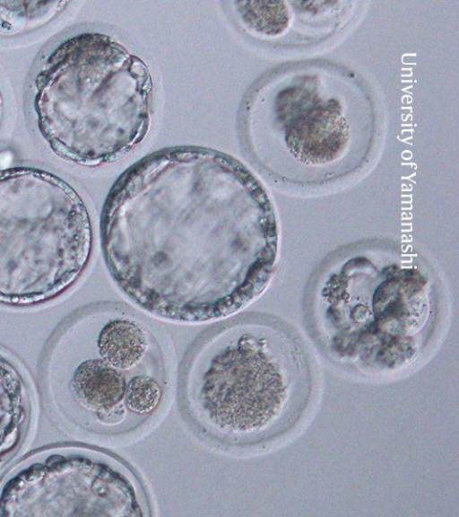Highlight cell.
Masks as SVG:
<instances>
[{
	"label": "cell",
	"mask_w": 459,
	"mask_h": 517,
	"mask_svg": "<svg viewBox=\"0 0 459 517\" xmlns=\"http://www.w3.org/2000/svg\"><path fill=\"white\" fill-rule=\"evenodd\" d=\"M35 83L39 131L63 159L84 166L113 162L147 134L151 73L112 37L87 32L64 40Z\"/></svg>",
	"instance_id": "3"
},
{
	"label": "cell",
	"mask_w": 459,
	"mask_h": 517,
	"mask_svg": "<svg viewBox=\"0 0 459 517\" xmlns=\"http://www.w3.org/2000/svg\"><path fill=\"white\" fill-rule=\"evenodd\" d=\"M24 2H0V33L12 34L21 31L27 22Z\"/></svg>",
	"instance_id": "11"
},
{
	"label": "cell",
	"mask_w": 459,
	"mask_h": 517,
	"mask_svg": "<svg viewBox=\"0 0 459 517\" xmlns=\"http://www.w3.org/2000/svg\"><path fill=\"white\" fill-rule=\"evenodd\" d=\"M329 107L310 110L295 121L288 131L293 130L295 140L290 145L303 159L322 163L335 157L343 136L342 122Z\"/></svg>",
	"instance_id": "9"
},
{
	"label": "cell",
	"mask_w": 459,
	"mask_h": 517,
	"mask_svg": "<svg viewBox=\"0 0 459 517\" xmlns=\"http://www.w3.org/2000/svg\"><path fill=\"white\" fill-rule=\"evenodd\" d=\"M92 224L82 197L31 167L0 171V303L31 306L72 287L90 261Z\"/></svg>",
	"instance_id": "5"
},
{
	"label": "cell",
	"mask_w": 459,
	"mask_h": 517,
	"mask_svg": "<svg viewBox=\"0 0 459 517\" xmlns=\"http://www.w3.org/2000/svg\"><path fill=\"white\" fill-rule=\"evenodd\" d=\"M107 268L134 304L177 322L234 314L267 286L279 229L255 176L200 146L152 153L125 171L100 219Z\"/></svg>",
	"instance_id": "1"
},
{
	"label": "cell",
	"mask_w": 459,
	"mask_h": 517,
	"mask_svg": "<svg viewBox=\"0 0 459 517\" xmlns=\"http://www.w3.org/2000/svg\"><path fill=\"white\" fill-rule=\"evenodd\" d=\"M143 486L123 460L86 447L36 453L0 484V516H145Z\"/></svg>",
	"instance_id": "7"
},
{
	"label": "cell",
	"mask_w": 459,
	"mask_h": 517,
	"mask_svg": "<svg viewBox=\"0 0 459 517\" xmlns=\"http://www.w3.org/2000/svg\"><path fill=\"white\" fill-rule=\"evenodd\" d=\"M429 280L417 264L394 255L347 258L319 292L331 345L365 361L406 359L430 317Z\"/></svg>",
	"instance_id": "6"
},
{
	"label": "cell",
	"mask_w": 459,
	"mask_h": 517,
	"mask_svg": "<svg viewBox=\"0 0 459 517\" xmlns=\"http://www.w3.org/2000/svg\"><path fill=\"white\" fill-rule=\"evenodd\" d=\"M235 12L247 29L268 36L281 33L288 24L283 2H234Z\"/></svg>",
	"instance_id": "10"
},
{
	"label": "cell",
	"mask_w": 459,
	"mask_h": 517,
	"mask_svg": "<svg viewBox=\"0 0 459 517\" xmlns=\"http://www.w3.org/2000/svg\"><path fill=\"white\" fill-rule=\"evenodd\" d=\"M307 389L305 361L287 332L264 318L241 317L196 342L181 396L198 433L244 449L276 436L301 408Z\"/></svg>",
	"instance_id": "2"
},
{
	"label": "cell",
	"mask_w": 459,
	"mask_h": 517,
	"mask_svg": "<svg viewBox=\"0 0 459 517\" xmlns=\"http://www.w3.org/2000/svg\"><path fill=\"white\" fill-rule=\"evenodd\" d=\"M65 343L50 389L74 424L103 438H131L151 425L167 399L160 339L139 316L117 306L82 315Z\"/></svg>",
	"instance_id": "4"
},
{
	"label": "cell",
	"mask_w": 459,
	"mask_h": 517,
	"mask_svg": "<svg viewBox=\"0 0 459 517\" xmlns=\"http://www.w3.org/2000/svg\"><path fill=\"white\" fill-rule=\"evenodd\" d=\"M30 414L27 383L14 364L0 353V468L21 447Z\"/></svg>",
	"instance_id": "8"
}]
</instances>
